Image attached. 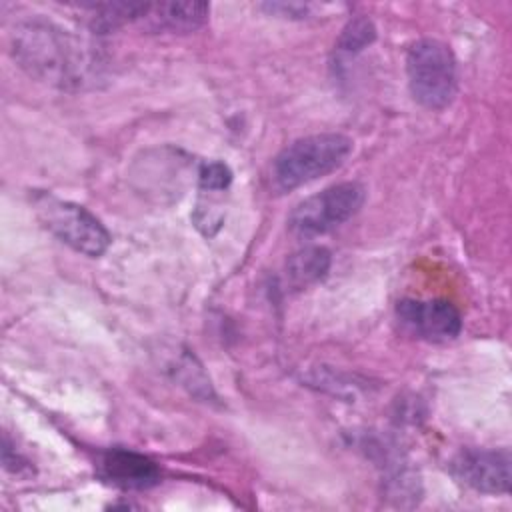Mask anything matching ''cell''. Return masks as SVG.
Wrapping results in <instances>:
<instances>
[{
	"mask_svg": "<svg viewBox=\"0 0 512 512\" xmlns=\"http://www.w3.org/2000/svg\"><path fill=\"white\" fill-rule=\"evenodd\" d=\"M98 472L104 482L124 490H144L160 482L158 464L128 448H110L100 456Z\"/></svg>",
	"mask_w": 512,
	"mask_h": 512,
	"instance_id": "obj_8",
	"label": "cell"
},
{
	"mask_svg": "<svg viewBox=\"0 0 512 512\" xmlns=\"http://www.w3.org/2000/svg\"><path fill=\"white\" fill-rule=\"evenodd\" d=\"M2 460H4V468L14 472V474H20L22 470H28V462L22 460V456L16 450L12 452V446H10L6 436H4V448H2Z\"/></svg>",
	"mask_w": 512,
	"mask_h": 512,
	"instance_id": "obj_14",
	"label": "cell"
},
{
	"mask_svg": "<svg viewBox=\"0 0 512 512\" xmlns=\"http://www.w3.org/2000/svg\"><path fill=\"white\" fill-rule=\"evenodd\" d=\"M12 56L32 78L78 90L100 76V56L92 44L44 20H26L12 32Z\"/></svg>",
	"mask_w": 512,
	"mask_h": 512,
	"instance_id": "obj_1",
	"label": "cell"
},
{
	"mask_svg": "<svg viewBox=\"0 0 512 512\" xmlns=\"http://www.w3.org/2000/svg\"><path fill=\"white\" fill-rule=\"evenodd\" d=\"M350 152L352 140L336 132L294 140L274 160V182L280 190L298 188L342 166Z\"/></svg>",
	"mask_w": 512,
	"mask_h": 512,
	"instance_id": "obj_2",
	"label": "cell"
},
{
	"mask_svg": "<svg viewBox=\"0 0 512 512\" xmlns=\"http://www.w3.org/2000/svg\"><path fill=\"white\" fill-rule=\"evenodd\" d=\"M200 180V188L206 192H218V190H226L232 182V172L224 162H206L200 168L198 174Z\"/></svg>",
	"mask_w": 512,
	"mask_h": 512,
	"instance_id": "obj_13",
	"label": "cell"
},
{
	"mask_svg": "<svg viewBox=\"0 0 512 512\" xmlns=\"http://www.w3.org/2000/svg\"><path fill=\"white\" fill-rule=\"evenodd\" d=\"M396 318L412 336L446 342L460 334L462 316L448 300H400L396 306Z\"/></svg>",
	"mask_w": 512,
	"mask_h": 512,
	"instance_id": "obj_6",
	"label": "cell"
},
{
	"mask_svg": "<svg viewBox=\"0 0 512 512\" xmlns=\"http://www.w3.org/2000/svg\"><path fill=\"white\" fill-rule=\"evenodd\" d=\"M408 86L414 100L428 110L446 108L456 94V60L452 50L432 38H422L406 54Z\"/></svg>",
	"mask_w": 512,
	"mask_h": 512,
	"instance_id": "obj_3",
	"label": "cell"
},
{
	"mask_svg": "<svg viewBox=\"0 0 512 512\" xmlns=\"http://www.w3.org/2000/svg\"><path fill=\"white\" fill-rule=\"evenodd\" d=\"M454 476L466 486L486 494H506L510 490L508 450H464L452 462Z\"/></svg>",
	"mask_w": 512,
	"mask_h": 512,
	"instance_id": "obj_7",
	"label": "cell"
},
{
	"mask_svg": "<svg viewBox=\"0 0 512 512\" xmlns=\"http://www.w3.org/2000/svg\"><path fill=\"white\" fill-rule=\"evenodd\" d=\"M364 188L358 182H342L330 186L304 202H300L288 220L294 234L310 238L324 234L352 218L364 204Z\"/></svg>",
	"mask_w": 512,
	"mask_h": 512,
	"instance_id": "obj_5",
	"label": "cell"
},
{
	"mask_svg": "<svg viewBox=\"0 0 512 512\" xmlns=\"http://www.w3.org/2000/svg\"><path fill=\"white\" fill-rule=\"evenodd\" d=\"M328 270H330V252L320 246H306L288 258L286 282L290 288H306L322 280Z\"/></svg>",
	"mask_w": 512,
	"mask_h": 512,
	"instance_id": "obj_10",
	"label": "cell"
},
{
	"mask_svg": "<svg viewBox=\"0 0 512 512\" xmlns=\"http://www.w3.org/2000/svg\"><path fill=\"white\" fill-rule=\"evenodd\" d=\"M34 210L40 222L64 244L86 256H100L110 246V234L84 206L52 194H36Z\"/></svg>",
	"mask_w": 512,
	"mask_h": 512,
	"instance_id": "obj_4",
	"label": "cell"
},
{
	"mask_svg": "<svg viewBox=\"0 0 512 512\" xmlns=\"http://www.w3.org/2000/svg\"><path fill=\"white\" fill-rule=\"evenodd\" d=\"M210 6L206 2H158L148 4L140 20L148 30L168 32H194L208 20Z\"/></svg>",
	"mask_w": 512,
	"mask_h": 512,
	"instance_id": "obj_9",
	"label": "cell"
},
{
	"mask_svg": "<svg viewBox=\"0 0 512 512\" xmlns=\"http://www.w3.org/2000/svg\"><path fill=\"white\" fill-rule=\"evenodd\" d=\"M150 2H106L92 4L90 26L94 32H110L128 22H140Z\"/></svg>",
	"mask_w": 512,
	"mask_h": 512,
	"instance_id": "obj_11",
	"label": "cell"
},
{
	"mask_svg": "<svg viewBox=\"0 0 512 512\" xmlns=\"http://www.w3.org/2000/svg\"><path fill=\"white\" fill-rule=\"evenodd\" d=\"M374 36H376V30H374L372 22L366 18H356V20L348 22L336 48L342 54H356L362 48H366L374 40Z\"/></svg>",
	"mask_w": 512,
	"mask_h": 512,
	"instance_id": "obj_12",
	"label": "cell"
}]
</instances>
